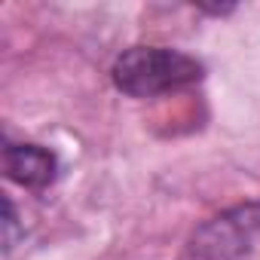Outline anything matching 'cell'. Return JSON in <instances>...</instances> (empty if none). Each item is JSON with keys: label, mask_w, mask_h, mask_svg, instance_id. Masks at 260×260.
<instances>
[{"label": "cell", "mask_w": 260, "mask_h": 260, "mask_svg": "<svg viewBox=\"0 0 260 260\" xmlns=\"http://www.w3.org/2000/svg\"><path fill=\"white\" fill-rule=\"evenodd\" d=\"M205 77L199 58L169 46H132L113 58L110 80L128 98H156L187 89Z\"/></svg>", "instance_id": "cell-1"}, {"label": "cell", "mask_w": 260, "mask_h": 260, "mask_svg": "<svg viewBox=\"0 0 260 260\" xmlns=\"http://www.w3.org/2000/svg\"><path fill=\"white\" fill-rule=\"evenodd\" d=\"M260 248V202L233 205L199 223L187 242L193 260H242Z\"/></svg>", "instance_id": "cell-2"}, {"label": "cell", "mask_w": 260, "mask_h": 260, "mask_svg": "<svg viewBox=\"0 0 260 260\" xmlns=\"http://www.w3.org/2000/svg\"><path fill=\"white\" fill-rule=\"evenodd\" d=\"M4 169L7 178L28 187V190H43L55 181L58 175V159L52 150L28 141H7L4 144Z\"/></svg>", "instance_id": "cell-3"}, {"label": "cell", "mask_w": 260, "mask_h": 260, "mask_svg": "<svg viewBox=\"0 0 260 260\" xmlns=\"http://www.w3.org/2000/svg\"><path fill=\"white\" fill-rule=\"evenodd\" d=\"M4 208H7V217H4V248L13 251V245H16V205H13L10 196L4 199Z\"/></svg>", "instance_id": "cell-4"}]
</instances>
